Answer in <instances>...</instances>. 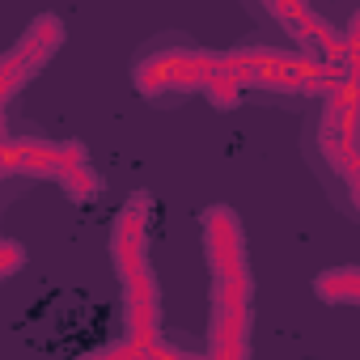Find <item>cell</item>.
I'll return each instance as SVG.
<instances>
[{
	"mask_svg": "<svg viewBox=\"0 0 360 360\" xmlns=\"http://www.w3.org/2000/svg\"><path fill=\"white\" fill-rule=\"evenodd\" d=\"M204 255L212 271V309H208V352L217 360H238L250 352L255 326V276L246 259V233L233 208L212 204L200 217Z\"/></svg>",
	"mask_w": 360,
	"mask_h": 360,
	"instance_id": "cell-1",
	"label": "cell"
},
{
	"mask_svg": "<svg viewBox=\"0 0 360 360\" xmlns=\"http://www.w3.org/2000/svg\"><path fill=\"white\" fill-rule=\"evenodd\" d=\"M148 225H153L148 191H136L110 221V263L119 276V301H123V326H127V339L110 352H123V356L169 352L161 343V288L148 263Z\"/></svg>",
	"mask_w": 360,
	"mask_h": 360,
	"instance_id": "cell-2",
	"label": "cell"
},
{
	"mask_svg": "<svg viewBox=\"0 0 360 360\" xmlns=\"http://www.w3.org/2000/svg\"><path fill=\"white\" fill-rule=\"evenodd\" d=\"M0 174L5 178H43L56 183L72 204L98 200V174L81 140H43V136H5L0 144Z\"/></svg>",
	"mask_w": 360,
	"mask_h": 360,
	"instance_id": "cell-3",
	"label": "cell"
},
{
	"mask_svg": "<svg viewBox=\"0 0 360 360\" xmlns=\"http://www.w3.org/2000/svg\"><path fill=\"white\" fill-rule=\"evenodd\" d=\"M314 140H318V157L326 161V178H335L347 212H356V187H360V161H356V68L339 72L335 85L326 89Z\"/></svg>",
	"mask_w": 360,
	"mask_h": 360,
	"instance_id": "cell-4",
	"label": "cell"
},
{
	"mask_svg": "<svg viewBox=\"0 0 360 360\" xmlns=\"http://www.w3.org/2000/svg\"><path fill=\"white\" fill-rule=\"evenodd\" d=\"M208 51L191 43H161L157 51H144L131 68V81L144 98H174V94H200L204 89Z\"/></svg>",
	"mask_w": 360,
	"mask_h": 360,
	"instance_id": "cell-5",
	"label": "cell"
},
{
	"mask_svg": "<svg viewBox=\"0 0 360 360\" xmlns=\"http://www.w3.org/2000/svg\"><path fill=\"white\" fill-rule=\"evenodd\" d=\"M60 43H64V22L56 13H43L30 22V30L13 43V51L0 56V106H9V98L18 89H26L47 68V60L60 51Z\"/></svg>",
	"mask_w": 360,
	"mask_h": 360,
	"instance_id": "cell-6",
	"label": "cell"
},
{
	"mask_svg": "<svg viewBox=\"0 0 360 360\" xmlns=\"http://www.w3.org/2000/svg\"><path fill=\"white\" fill-rule=\"evenodd\" d=\"M314 292H318V301H326V305H360V271H356L352 263L326 267V271L314 280Z\"/></svg>",
	"mask_w": 360,
	"mask_h": 360,
	"instance_id": "cell-7",
	"label": "cell"
},
{
	"mask_svg": "<svg viewBox=\"0 0 360 360\" xmlns=\"http://www.w3.org/2000/svg\"><path fill=\"white\" fill-rule=\"evenodd\" d=\"M5 136H9V131H5V106H0V144H5Z\"/></svg>",
	"mask_w": 360,
	"mask_h": 360,
	"instance_id": "cell-8",
	"label": "cell"
}]
</instances>
